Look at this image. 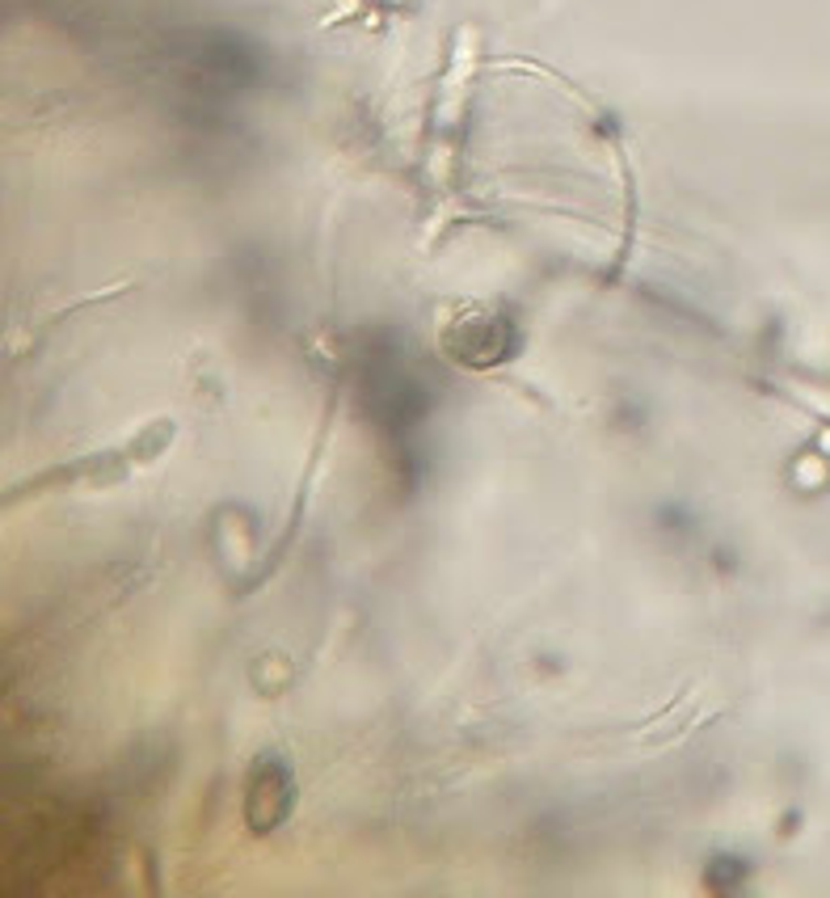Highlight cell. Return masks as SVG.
I'll return each instance as SVG.
<instances>
[{
  "label": "cell",
  "mask_w": 830,
  "mask_h": 898,
  "mask_svg": "<svg viewBox=\"0 0 830 898\" xmlns=\"http://www.w3.org/2000/svg\"><path fill=\"white\" fill-rule=\"evenodd\" d=\"M363 405L380 430L409 435L430 414V384L405 363V355H376L363 367Z\"/></svg>",
  "instance_id": "cell-1"
},
{
  "label": "cell",
  "mask_w": 830,
  "mask_h": 898,
  "mask_svg": "<svg viewBox=\"0 0 830 898\" xmlns=\"http://www.w3.org/2000/svg\"><path fill=\"white\" fill-rule=\"evenodd\" d=\"M292 772L279 760H262L253 781H249V827L253 832H270L292 814Z\"/></svg>",
  "instance_id": "cell-2"
}]
</instances>
